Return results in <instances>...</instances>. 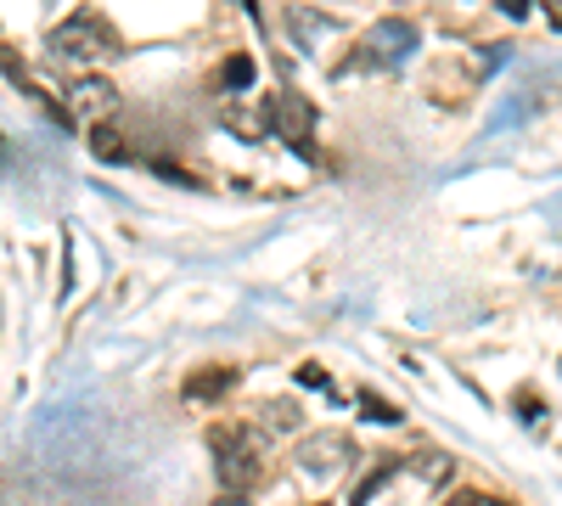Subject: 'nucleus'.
<instances>
[{
	"mask_svg": "<svg viewBox=\"0 0 562 506\" xmlns=\"http://www.w3.org/2000/svg\"><path fill=\"white\" fill-rule=\"evenodd\" d=\"M45 45H52L57 63H113L124 52L119 29L108 18H97V12H74L68 23L52 29V40H45Z\"/></svg>",
	"mask_w": 562,
	"mask_h": 506,
	"instance_id": "f257e3e1",
	"label": "nucleus"
},
{
	"mask_svg": "<svg viewBox=\"0 0 562 506\" xmlns=\"http://www.w3.org/2000/svg\"><path fill=\"white\" fill-rule=\"evenodd\" d=\"M209 450H214V468H220V484L225 490H254L259 473H265V445L254 428L243 423H220L209 428Z\"/></svg>",
	"mask_w": 562,
	"mask_h": 506,
	"instance_id": "f03ea898",
	"label": "nucleus"
},
{
	"mask_svg": "<svg viewBox=\"0 0 562 506\" xmlns=\"http://www.w3.org/2000/svg\"><path fill=\"white\" fill-rule=\"evenodd\" d=\"M416 45H422V34H416V23H405V18H383V23H371L366 29V40H360V57L366 63H411L416 57Z\"/></svg>",
	"mask_w": 562,
	"mask_h": 506,
	"instance_id": "7ed1b4c3",
	"label": "nucleus"
},
{
	"mask_svg": "<svg viewBox=\"0 0 562 506\" xmlns=\"http://www.w3.org/2000/svg\"><path fill=\"white\" fill-rule=\"evenodd\" d=\"M270 113H276V135L288 142L293 153L315 158V108L299 97V90H281V97H270Z\"/></svg>",
	"mask_w": 562,
	"mask_h": 506,
	"instance_id": "20e7f679",
	"label": "nucleus"
},
{
	"mask_svg": "<svg viewBox=\"0 0 562 506\" xmlns=\"http://www.w3.org/2000/svg\"><path fill=\"white\" fill-rule=\"evenodd\" d=\"M349 462H355L349 434H315V439L299 445V468H310V473H344Z\"/></svg>",
	"mask_w": 562,
	"mask_h": 506,
	"instance_id": "39448f33",
	"label": "nucleus"
},
{
	"mask_svg": "<svg viewBox=\"0 0 562 506\" xmlns=\"http://www.w3.org/2000/svg\"><path fill=\"white\" fill-rule=\"evenodd\" d=\"M68 108H79L85 119H108V113L119 108V90H113L108 79H97V74L74 79V85H68Z\"/></svg>",
	"mask_w": 562,
	"mask_h": 506,
	"instance_id": "423d86ee",
	"label": "nucleus"
},
{
	"mask_svg": "<svg viewBox=\"0 0 562 506\" xmlns=\"http://www.w3.org/2000/svg\"><path fill=\"white\" fill-rule=\"evenodd\" d=\"M225 130H231V135H248V142H259V135L276 130V113H270V108H259V113H254V108H248V113H243V108H225Z\"/></svg>",
	"mask_w": 562,
	"mask_h": 506,
	"instance_id": "0eeeda50",
	"label": "nucleus"
},
{
	"mask_svg": "<svg viewBox=\"0 0 562 506\" xmlns=\"http://www.w3.org/2000/svg\"><path fill=\"white\" fill-rule=\"evenodd\" d=\"M231 383H237V372H225V366H209V372H198L192 383H186V394H192V400H214V394H225Z\"/></svg>",
	"mask_w": 562,
	"mask_h": 506,
	"instance_id": "6e6552de",
	"label": "nucleus"
},
{
	"mask_svg": "<svg viewBox=\"0 0 562 506\" xmlns=\"http://www.w3.org/2000/svg\"><path fill=\"white\" fill-rule=\"evenodd\" d=\"M254 79H259L254 57H225V68H220V85H225V90H248Z\"/></svg>",
	"mask_w": 562,
	"mask_h": 506,
	"instance_id": "1a4fd4ad",
	"label": "nucleus"
},
{
	"mask_svg": "<svg viewBox=\"0 0 562 506\" xmlns=\"http://www.w3.org/2000/svg\"><path fill=\"white\" fill-rule=\"evenodd\" d=\"M90 147H97V158H102V164H124V158H130V153H124V135H119V130H108V124H102L97 135H90Z\"/></svg>",
	"mask_w": 562,
	"mask_h": 506,
	"instance_id": "9d476101",
	"label": "nucleus"
},
{
	"mask_svg": "<svg viewBox=\"0 0 562 506\" xmlns=\"http://www.w3.org/2000/svg\"><path fill=\"white\" fill-rule=\"evenodd\" d=\"M360 411H366V423H383V428L400 423V405H383L378 394H360Z\"/></svg>",
	"mask_w": 562,
	"mask_h": 506,
	"instance_id": "9b49d317",
	"label": "nucleus"
},
{
	"mask_svg": "<svg viewBox=\"0 0 562 506\" xmlns=\"http://www.w3.org/2000/svg\"><path fill=\"white\" fill-rule=\"evenodd\" d=\"M445 506H512V501H501V495H484V490H456Z\"/></svg>",
	"mask_w": 562,
	"mask_h": 506,
	"instance_id": "f8f14e48",
	"label": "nucleus"
},
{
	"mask_svg": "<svg viewBox=\"0 0 562 506\" xmlns=\"http://www.w3.org/2000/svg\"><path fill=\"white\" fill-rule=\"evenodd\" d=\"M428 484H445L450 479V456H422V468H416Z\"/></svg>",
	"mask_w": 562,
	"mask_h": 506,
	"instance_id": "ddd939ff",
	"label": "nucleus"
},
{
	"mask_svg": "<svg viewBox=\"0 0 562 506\" xmlns=\"http://www.w3.org/2000/svg\"><path fill=\"white\" fill-rule=\"evenodd\" d=\"M495 7H501V18H529L535 0H495Z\"/></svg>",
	"mask_w": 562,
	"mask_h": 506,
	"instance_id": "4468645a",
	"label": "nucleus"
},
{
	"mask_svg": "<svg viewBox=\"0 0 562 506\" xmlns=\"http://www.w3.org/2000/svg\"><path fill=\"white\" fill-rule=\"evenodd\" d=\"M299 383L304 389H326V372H321V366H299Z\"/></svg>",
	"mask_w": 562,
	"mask_h": 506,
	"instance_id": "2eb2a0df",
	"label": "nucleus"
},
{
	"mask_svg": "<svg viewBox=\"0 0 562 506\" xmlns=\"http://www.w3.org/2000/svg\"><path fill=\"white\" fill-rule=\"evenodd\" d=\"M214 506H248V490H225Z\"/></svg>",
	"mask_w": 562,
	"mask_h": 506,
	"instance_id": "dca6fc26",
	"label": "nucleus"
},
{
	"mask_svg": "<svg viewBox=\"0 0 562 506\" xmlns=\"http://www.w3.org/2000/svg\"><path fill=\"white\" fill-rule=\"evenodd\" d=\"M546 12H551V23L562 29V0H546Z\"/></svg>",
	"mask_w": 562,
	"mask_h": 506,
	"instance_id": "f3484780",
	"label": "nucleus"
},
{
	"mask_svg": "<svg viewBox=\"0 0 562 506\" xmlns=\"http://www.w3.org/2000/svg\"><path fill=\"white\" fill-rule=\"evenodd\" d=\"M237 7H248V12H254V7H259V0H237Z\"/></svg>",
	"mask_w": 562,
	"mask_h": 506,
	"instance_id": "a211bd4d",
	"label": "nucleus"
},
{
	"mask_svg": "<svg viewBox=\"0 0 562 506\" xmlns=\"http://www.w3.org/2000/svg\"><path fill=\"white\" fill-rule=\"evenodd\" d=\"M315 506H333V501H315Z\"/></svg>",
	"mask_w": 562,
	"mask_h": 506,
	"instance_id": "6ab92c4d",
	"label": "nucleus"
}]
</instances>
